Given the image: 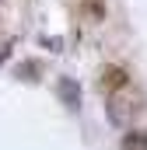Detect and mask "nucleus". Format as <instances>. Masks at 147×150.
<instances>
[{
	"instance_id": "obj_1",
	"label": "nucleus",
	"mask_w": 147,
	"mask_h": 150,
	"mask_svg": "<svg viewBox=\"0 0 147 150\" xmlns=\"http://www.w3.org/2000/svg\"><path fill=\"white\" fill-rule=\"evenodd\" d=\"M56 94H60V101H63L70 112L81 108V84H77L74 77H60V80H56Z\"/></svg>"
},
{
	"instance_id": "obj_2",
	"label": "nucleus",
	"mask_w": 147,
	"mask_h": 150,
	"mask_svg": "<svg viewBox=\"0 0 147 150\" xmlns=\"http://www.w3.org/2000/svg\"><path fill=\"white\" fill-rule=\"evenodd\" d=\"M126 80H130V74L123 67H105L98 74V87L102 91H119V87H126Z\"/></svg>"
},
{
	"instance_id": "obj_3",
	"label": "nucleus",
	"mask_w": 147,
	"mask_h": 150,
	"mask_svg": "<svg viewBox=\"0 0 147 150\" xmlns=\"http://www.w3.org/2000/svg\"><path fill=\"white\" fill-rule=\"evenodd\" d=\"M123 150H147V133L144 129H130L123 136Z\"/></svg>"
},
{
	"instance_id": "obj_4",
	"label": "nucleus",
	"mask_w": 147,
	"mask_h": 150,
	"mask_svg": "<svg viewBox=\"0 0 147 150\" xmlns=\"http://www.w3.org/2000/svg\"><path fill=\"white\" fill-rule=\"evenodd\" d=\"M39 70H42V67H39L35 59H25L21 70H18V77H21V80H39Z\"/></svg>"
},
{
	"instance_id": "obj_5",
	"label": "nucleus",
	"mask_w": 147,
	"mask_h": 150,
	"mask_svg": "<svg viewBox=\"0 0 147 150\" xmlns=\"http://www.w3.org/2000/svg\"><path fill=\"white\" fill-rule=\"evenodd\" d=\"M11 49H14V42H4V45H0V67L7 63V56H11Z\"/></svg>"
},
{
	"instance_id": "obj_6",
	"label": "nucleus",
	"mask_w": 147,
	"mask_h": 150,
	"mask_svg": "<svg viewBox=\"0 0 147 150\" xmlns=\"http://www.w3.org/2000/svg\"><path fill=\"white\" fill-rule=\"evenodd\" d=\"M42 45H49L53 52H60V38H42Z\"/></svg>"
}]
</instances>
